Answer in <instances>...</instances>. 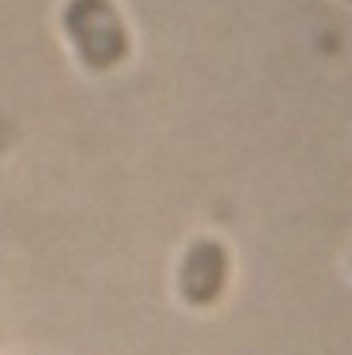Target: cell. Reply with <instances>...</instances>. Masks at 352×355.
Returning a JSON list of instances; mask_svg holds the SVG:
<instances>
[{
  "instance_id": "6da1fadb",
  "label": "cell",
  "mask_w": 352,
  "mask_h": 355,
  "mask_svg": "<svg viewBox=\"0 0 352 355\" xmlns=\"http://www.w3.org/2000/svg\"><path fill=\"white\" fill-rule=\"evenodd\" d=\"M69 31L94 62L115 59L121 49V28L115 21V10L104 0H76L69 7Z\"/></svg>"
}]
</instances>
